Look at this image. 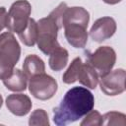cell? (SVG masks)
<instances>
[{"label":"cell","mask_w":126,"mask_h":126,"mask_svg":"<svg viewBox=\"0 0 126 126\" xmlns=\"http://www.w3.org/2000/svg\"><path fill=\"white\" fill-rule=\"evenodd\" d=\"M103 126H111V125H126V116L125 114L117 111H110L101 116V123Z\"/></svg>","instance_id":"17"},{"label":"cell","mask_w":126,"mask_h":126,"mask_svg":"<svg viewBox=\"0 0 126 126\" xmlns=\"http://www.w3.org/2000/svg\"><path fill=\"white\" fill-rule=\"evenodd\" d=\"M8 110L16 116H25L32 109V103L31 98L24 94H11L6 98Z\"/></svg>","instance_id":"10"},{"label":"cell","mask_w":126,"mask_h":126,"mask_svg":"<svg viewBox=\"0 0 126 126\" xmlns=\"http://www.w3.org/2000/svg\"><path fill=\"white\" fill-rule=\"evenodd\" d=\"M82 65H83V61L80 57H76L75 59H73L70 66L68 67V69L65 71V73L62 76L63 83L68 84V85L75 83L78 79V75H79Z\"/></svg>","instance_id":"16"},{"label":"cell","mask_w":126,"mask_h":126,"mask_svg":"<svg viewBox=\"0 0 126 126\" xmlns=\"http://www.w3.org/2000/svg\"><path fill=\"white\" fill-rule=\"evenodd\" d=\"M64 27V34L70 45L75 48H84L88 41V26L80 23H67Z\"/></svg>","instance_id":"9"},{"label":"cell","mask_w":126,"mask_h":126,"mask_svg":"<svg viewBox=\"0 0 126 126\" xmlns=\"http://www.w3.org/2000/svg\"><path fill=\"white\" fill-rule=\"evenodd\" d=\"M101 116L102 115L97 110L92 109L85 115V118L80 123V125L81 126H100Z\"/></svg>","instance_id":"19"},{"label":"cell","mask_w":126,"mask_h":126,"mask_svg":"<svg viewBox=\"0 0 126 126\" xmlns=\"http://www.w3.org/2000/svg\"><path fill=\"white\" fill-rule=\"evenodd\" d=\"M4 86L12 92H23L27 89L28 77L20 69H15L13 72L3 80Z\"/></svg>","instance_id":"11"},{"label":"cell","mask_w":126,"mask_h":126,"mask_svg":"<svg viewBox=\"0 0 126 126\" xmlns=\"http://www.w3.org/2000/svg\"><path fill=\"white\" fill-rule=\"evenodd\" d=\"M116 32V22L111 17L97 19L90 30V36L94 41L102 42L110 38Z\"/></svg>","instance_id":"8"},{"label":"cell","mask_w":126,"mask_h":126,"mask_svg":"<svg viewBox=\"0 0 126 126\" xmlns=\"http://www.w3.org/2000/svg\"><path fill=\"white\" fill-rule=\"evenodd\" d=\"M94 94L84 87H73L53 108V121L57 126H66L83 118L94 108Z\"/></svg>","instance_id":"1"},{"label":"cell","mask_w":126,"mask_h":126,"mask_svg":"<svg viewBox=\"0 0 126 126\" xmlns=\"http://www.w3.org/2000/svg\"><path fill=\"white\" fill-rule=\"evenodd\" d=\"M66 8L67 4L62 2L47 17L36 22L37 47L45 55H49L55 48L60 46L57 41V33L59 29L62 27V14Z\"/></svg>","instance_id":"2"},{"label":"cell","mask_w":126,"mask_h":126,"mask_svg":"<svg viewBox=\"0 0 126 126\" xmlns=\"http://www.w3.org/2000/svg\"><path fill=\"white\" fill-rule=\"evenodd\" d=\"M104 3L106 4H109V5H114V4H117L119 2H121L122 0H102Z\"/></svg>","instance_id":"21"},{"label":"cell","mask_w":126,"mask_h":126,"mask_svg":"<svg viewBox=\"0 0 126 126\" xmlns=\"http://www.w3.org/2000/svg\"><path fill=\"white\" fill-rule=\"evenodd\" d=\"M77 81L80 82L81 85L89 88V89H95L98 84V75L96 71L87 62L81 67Z\"/></svg>","instance_id":"13"},{"label":"cell","mask_w":126,"mask_h":126,"mask_svg":"<svg viewBox=\"0 0 126 126\" xmlns=\"http://www.w3.org/2000/svg\"><path fill=\"white\" fill-rule=\"evenodd\" d=\"M69 53L67 49L63 48L61 45L55 48L50 54H49V60L48 64L51 70L53 71H61L64 69L68 63Z\"/></svg>","instance_id":"14"},{"label":"cell","mask_w":126,"mask_h":126,"mask_svg":"<svg viewBox=\"0 0 126 126\" xmlns=\"http://www.w3.org/2000/svg\"><path fill=\"white\" fill-rule=\"evenodd\" d=\"M23 72L28 77V79H30L31 77L34 75L44 73L45 65H44L43 60L35 54L28 55L25 58L24 63H23Z\"/></svg>","instance_id":"12"},{"label":"cell","mask_w":126,"mask_h":126,"mask_svg":"<svg viewBox=\"0 0 126 126\" xmlns=\"http://www.w3.org/2000/svg\"><path fill=\"white\" fill-rule=\"evenodd\" d=\"M32 12V6L27 0H18L14 2L6 18V28L11 32L20 33L27 27L30 15Z\"/></svg>","instance_id":"4"},{"label":"cell","mask_w":126,"mask_h":126,"mask_svg":"<svg viewBox=\"0 0 126 126\" xmlns=\"http://www.w3.org/2000/svg\"><path fill=\"white\" fill-rule=\"evenodd\" d=\"M21 56V46L13 32L0 34V80H4L13 72Z\"/></svg>","instance_id":"3"},{"label":"cell","mask_w":126,"mask_h":126,"mask_svg":"<svg viewBox=\"0 0 126 126\" xmlns=\"http://www.w3.org/2000/svg\"><path fill=\"white\" fill-rule=\"evenodd\" d=\"M29 91L37 99H50L57 92L58 85L56 80L44 73L34 75L29 79Z\"/></svg>","instance_id":"5"},{"label":"cell","mask_w":126,"mask_h":126,"mask_svg":"<svg viewBox=\"0 0 126 126\" xmlns=\"http://www.w3.org/2000/svg\"><path fill=\"white\" fill-rule=\"evenodd\" d=\"M29 125L31 126H49V119L48 115L45 110L41 108L35 109L30 116L29 118Z\"/></svg>","instance_id":"18"},{"label":"cell","mask_w":126,"mask_h":126,"mask_svg":"<svg viewBox=\"0 0 126 126\" xmlns=\"http://www.w3.org/2000/svg\"><path fill=\"white\" fill-rule=\"evenodd\" d=\"M125 77L126 73L124 69H115L110 71L106 75L100 77V90L109 96L120 94L125 91Z\"/></svg>","instance_id":"7"},{"label":"cell","mask_w":126,"mask_h":126,"mask_svg":"<svg viewBox=\"0 0 126 126\" xmlns=\"http://www.w3.org/2000/svg\"><path fill=\"white\" fill-rule=\"evenodd\" d=\"M6 18H7V11L5 7H0V32L4 28H6Z\"/></svg>","instance_id":"20"},{"label":"cell","mask_w":126,"mask_h":126,"mask_svg":"<svg viewBox=\"0 0 126 126\" xmlns=\"http://www.w3.org/2000/svg\"><path fill=\"white\" fill-rule=\"evenodd\" d=\"M116 62V53L110 46H99L94 52L88 55L87 63L90 64L97 73L98 77H102L109 73Z\"/></svg>","instance_id":"6"},{"label":"cell","mask_w":126,"mask_h":126,"mask_svg":"<svg viewBox=\"0 0 126 126\" xmlns=\"http://www.w3.org/2000/svg\"><path fill=\"white\" fill-rule=\"evenodd\" d=\"M2 104H3V97H2V95L0 94V108H1Z\"/></svg>","instance_id":"22"},{"label":"cell","mask_w":126,"mask_h":126,"mask_svg":"<svg viewBox=\"0 0 126 126\" xmlns=\"http://www.w3.org/2000/svg\"><path fill=\"white\" fill-rule=\"evenodd\" d=\"M19 38L21 41L27 45V46H33L36 43L37 38V23L31 19L29 20V23L24 31H22L20 33H18Z\"/></svg>","instance_id":"15"}]
</instances>
